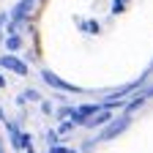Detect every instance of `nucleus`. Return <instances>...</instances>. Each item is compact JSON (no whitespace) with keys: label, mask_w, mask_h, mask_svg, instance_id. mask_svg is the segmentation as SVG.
<instances>
[{"label":"nucleus","mask_w":153,"mask_h":153,"mask_svg":"<svg viewBox=\"0 0 153 153\" xmlns=\"http://www.w3.org/2000/svg\"><path fill=\"white\" fill-rule=\"evenodd\" d=\"M123 6H126V0H115V6H112V11L118 14V11H123Z\"/></svg>","instance_id":"6e6552de"},{"label":"nucleus","mask_w":153,"mask_h":153,"mask_svg":"<svg viewBox=\"0 0 153 153\" xmlns=\"http://www.w3.org/2000/svg\"><path fill=\"white\" fill-rule=\"evenodd\" d=\"M93 112H96V104H82L79 109L74 112V123H85V120L90 118Z\"/></svg>","instance_id":"20e7f679"},{"label":"nucleus","mask_w":153,"mask_h":153,"mask_svg":"<svg viewBox=\"0 0 153 153\" xmlns=\"http://www.w3.org/2000/svg\"><path fill=\"white\" fill-rule=\"evenodd\" d=\"M49 153H68V150H66V148H52Z\"/></svg>","instance_id":"1a4fd4ad"},{"label":"nucleus","mask_w":153,"mask_h":153,"mask_svg":"<svg viewBox=\"0 0 153 153\" xmlns=\"http://www.w3.org/2000/svg\"><path fill=\"white\" fill-rule=\"evenodd\" d=\"M0 85H3V76H0Z\"/></svg>","instance_id":"9b49d317"},{"label":"nucleus","mask_w":153,"mask_h":153,"mask_svg":"<svg viewBox=\"0 0 153 153\" xmlns=\"http://www.w3.org/2000/svg\"><path fill=\"white\" fill-rule=\"evenodd\" d=\"M41 76H44V82H49V85H52V88H57V90H66V93H79V88L68 85L66 79H60V76H57V74H52V71H44Z\"/></svg>","instance_id":"f257e3e1"},{"label":"nucleus","mask_w":153,"mask_h":153,"mask_svg":"<svg viewBox=\"0 0 153 153\" xmlns=\"http://www.w3.org/2000/svg\"><path fill=\"white\" fill-rule=\"evenodd\" d=\"M8 49H11V52H14V49H19V38H16V36H11V38H8Z\"/></svg>","instance_id":"0eeeda50"},{"label":"nucleus","mask_w":153,"mask_h":153,"mask_svg":"<svg viewBox=\"0 0 153 153\" xmlns=\"http://www.w3.org/2000/svg\"><path fill=\"white\" fill-rule=\"evenodd\" d=\"M33 3H36V0H22V3H19V6L11 11V16H14V19H22L27 11H33Z\"/></svg>","instance_id":"39448f33"},{"label":"nucleus","mask_w":153,"mask_h":153,"mask_svg":"<svg viewBox=\"0 0 153 153\" xmlns=\"http://www.w3.org/2000/svg\"><path fill=\"white\" fill-rule=\"evenodd\" d=\"M126 126H128V115H120V120H112V123L101 131V140H109V137H115V134H120Z\"/></svg>","instance_id":"f03ea898"},{"label":"nucleus","mask_w":153,"mask_h":153,"mask_svg":"<svg viewBox=\"0 0 153 153\" xmlns=\"http://www.w3.org/2000/svg\"><path fill=\"white\" fill-rule=\"evenodd\" d=\"M0 66H3V68H11L16 74H27V66L19 60V57H14V55H3V57H0Z\"/></svg>","instance_id":"7ed1b4c3"},{"label":"nucleus","mask_w":153,"mask_h":153,"mask_svg":"<svg viewBox=\"0 0 153 153\" xmlns=\"http://www.w3.org/2000/svg\"><path fill=\"white\" fill-rule=\"evenodd\" d=\"M0 153H6V150H3V142H0Z\"/></svg>","instance_id":"9d476101"},{"label":"nucleus","mask_w":153,"mask_h":153,"mask_svg":"<svg viewBox=\"0 0 153 153\" xmlns=\"http://www.w3.org/2000/svg\"><path fill=\"white\" fill-rule=\"evenodd\" d=\"M112 118V112H101V115H90V118L85 120V126H101V123H107Z\"/></svg>","instance_id":"423d86ee"},{"label":"nucleus","mask_w":153,"mask_h":153,"mask_svg":"<svg viewBox=\"0 0 153 153\" xmlns=\"http://www.w3.org/2000/svg\"><path fill=\"white\" fill-rule=\"evenodd\" d=\"M68 153H74V150H68Z\"/></svg>","instance_id":"f8f14e48"}]
</instances>
